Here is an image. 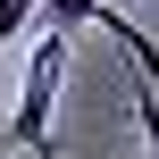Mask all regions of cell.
Listing matches in <instances>:
<instances>
[{"label": "cell", "mask_w": 159, "mask_h": 159, "mask_svg": "<svg viewBox=\"0 0 159 159\" xmlns=\"http://www.w3.org/2000/svg\"><path fill=\"white\" fill-rule=\"evenodd\" d=\"M67 50H75V34H59V25H42V42H34V59H25V84H17V101H8V151H42L50 159V109H59V84H67Z\"/></svg>", "instance_id": "6da1fadb"}, {"label": "cell", "mask_w": 159, "mask_h": 159, "mask_svg": "<svg viewBox=\"0 0 159 159\" xmlns=\"http://www.w3.org/2000/svg\"><path fill=\"white\" fill-rule=\"evenodd\" d=\"M101 8H109V0H42V25H59V34H92Z\"/></svg>", "instance_id": "7a4b0ae2"}, {"label": "cell", "mask_w": 159, "mask_h": 159, "mask_svg": "<svg viewBox=\"0 0 159 159\" xmlns=\"http://www.w3.org/2000/svg\"><path fill=\"white\" fill-rule=\"evenodd\" d=\"M134 126H143V143H151V159H159V92H151V75L134 84Z\"/></svg>", "instance_id": "3957f363"}, {"label": "cell", "mask_w": 159, "mask_h": 159, "mask_svg": "<svg viewBox=\"0 0 159 159\" xmlns=\"http://www.w3.org/2000/svg\"><path fill=\"white\" fill-rule=\"evenodd\" d=\"M34 17H42V0H0V50H8V42L34 25Z\"/></svg>", "instance_id": "277c9868"}, {"label": "cell", "mask_w": 159, "mask_h": 159, "mask_svg": "<svg viewBox=\"0 0 159 159\" xmlns=\"http://www.w3.org/2000/svg\"><path fill=\"white\" fill-rule=\"evenodd\" d=\"M0 134H8V109H0Z\"/></svg>", "instance_id": "5b68a950"}]
</instances>
